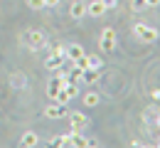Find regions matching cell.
I'll return each instance as SVG.
<instances>
[{"label": "cell", "mask_w": 160, "mask_h": 148, "mask_svg": "<svg viewBox=\"0 0 160 148\" xmlns=\"http://www.w3.org/2000/svg\"><path fill=\"white\" fill-rule=\"evenodd\" d=\"M25 42L30 49H42L44 44H47V35L42 32V30H27L25 32Z\"/></svg>", "instance_id": "3957f363"}, {"label": "cell", "mask_w": 160, "mask_h": 148, "mask_svg": "<svg viewBox=\"0 0 160 148\" xmlns=\"http://www.w3.org/2000/svg\"><path fill=\"white\" fill-rule=\"evenodd\" d=\"M155 146H158V148H160V141H155Z\"/></svg>", "instance_id": "cb8c5ba5"}, {"label": "cell", "mask_w": 160, "mask_h": 148, "mask_svg": "<svg viewBox=\"0 0 160 148\" xmlns=\"http://www.w3.org/2000/svg\"><path fill=\"white\" fill-rule=\"evenodd\" d=\"M99 69H84L81 72V82H86V84H96L99 82Z\"/></svg>", "instance_id": "8fae6325"}, {"label": "cell", "mask_w": 160, "mask_h": 148, "mask_svg": "<svg viewBox=\"0 0 160 148\" xmlns=\"http://www.w3.org/2000/svg\"><path fill=\"white\" fill-rule=\"evenodd\" d=\"M44 116H47V119H62V116H67L64 104H59V101H52L49 106H44Z\"/></svg>", "instance_id": "5b68a950"}, {"label": "cell", "mask_w": 160, "mask_h": 148, "mask_svg": "<svg viewBox=\"0 0 160 148\" xmlns=\"http://www.w3.org/2000/svg\"><path fill=\"white\" fill-rule=\"evenodd\" d=\"M116 42H118V35H116V30L113 27H103L99 35V49L103 54H108V52H113L116 49Z\"/></svg>", "instance_id": "6da1fadb"}, {"label": "cell", "mask_w": 160, "mask_h": 148, "mask_svg": "<svg viewBox=\"0 0 160 148\" xmlns=\"http://www.w3.org/2000/svg\"><path fill=\"white\" fill-rule=\"evenodd\" d=\"M131 8H133L136 13H140V10H145L148 5H145V0H131Z\"/></svg>", "instance_id": "9a60e30c"}, {"label": "cell", "mask_w": 160, "mask_h": 148, "mask_svg": "<svg viewBox=\"0 0 160 148\" xmlns=\"http://www.w3.org/2000/svg\"><path fill=\"white\" fill-rule=\"evenodd\" d=\"M25 84H27V77H25L22 72H12V74H10V86H12V89H22Z\"/></svg>", "instance_id": "30bf717a"}, {"label": "cell", "mask_w": 160, "mask_h": 148, "mask_svg": "<svg viewBox=\"0 0 160 148\" xmlns=\"http://www.w3.org/2000/svg\"><path fill=\"white\" fill-rule=\"evenodd\" d=\"M101 3H103V8H106V10H111V8H116V5H118V0H101Z\"/></svg>", "instance_id": "e0dca14e"}, {"label": "cell", "mask_w": 160, "mask_h": 148, "mask_svg": "<svg viewBox=\"0 0 160 148\" xmlns=\"http://www.w3.org/2000/svg\"><path fill=\"white\" fill-rule=\"evenodd\" d=\"M20 146L22 148H35V146H40V136L35 133V131H25L20 136Z\"/></svg>", "instance_id": "8992f818"}, {"label": "cell", "mask_w": 160, "mask_h": 148, "mask_svg": "<svg viewBox=\"0 0 160 148\" xmlns=\"http://www.w3.org/2000/svg\"><path fill=\"white\" fill-rule=\"evenodd\" d=\"M99 104H101V96H99V91H86V94H84V106L94 109V106H99Z\"/></svg>", "instance_id": "7c38bea8"}, {"label": "cell", "mask_w": 160, "mask_h": 148, "mask_svg": "<svg viewBox=\"0 0 160 148\" xmlns=\"http://www.w3.org/2000/svg\"><path fill=\"white\" fill-rule=\"evenodd\" d=\"M145 5H148V8H158L160 0H145Z\"/></svg>", "instance_id": "ffe728a7"}, {"label": "cell", "mask_w": 160, "mask_h": 148, "mask_svg": "<svg viewBox=\"0 0 160 148\" xmlns=\"http://www.w3.org/2000/svg\"><path fill=\"white\" fill-rule=\"evenodd\" d=\"M158 131H160V111H158Z\"/></svg>", "instance_id": "603a6c76"}, {"label": "cell", "mask_w": 160, "mask_h": 148, "mask_svg": "<svg viewBox=\"0 0 160 148\" xmlns=\"http://www.w3.org/2000/svg\"><path fill=\"white\" fill-rule=\"evenodd\" d=\"M69 124H72V131H84V128L89 126V116L79 114V111H72L69 114Z\"/></svg>", "instance_id": "277c9868"}, {"label": "cell", "mask_w": 160, "mask_h": 148, "mask_svg": "<svg viewBox=\"0 0 160 148\" xmlns=\"http://www.w3.org/2000/svg\"><path fill=\"white\" fill-rule=\"evenodd\" d=\"M131 146H133V148H140V146H143V141H140V138H133V141H131Z\"/></svg>", "instance_id": "44dd1931"}, {"label": "cell", "mask_w": 160, "mask_h": 148, "mask_svg": "<svg viewBox=\"0 0 160 148\" xmlns=\"http://www.w3.org/2000/svg\"><path fill=\"white\" fill-rule=\"evenodd\" d=\"M81 54H86L81 44H69V47H67V59H72V62H74V59H79Z\"/></svg>", "instance_id": "4fadbf2b"}, {"label": "cell", "mask_w": 160, "mask_h": 148, "mask_svg": "<svg viewBox=\"0 0 160 148\" xmlns=\"http://www.w3.org/2000/svg\"><path fill=\"white\" fill-rule=\"evenodd\" d=\"M86 64H89V69H101L103 59H101L99 54H86Z\"/></svg>", "instance_id": "5bb4252c"}, {"label": "cell", "mask_w": 160, "mask_h": 148, "mask_svg": "<svg viewBox=\"0 0 160 148\" xmlns=\"http://www.w3.org/2000/svg\"><path fill=\"white\" fill-rule=\"evenodd\" d=\"M103 13H106V8H103L101 0H91V3L86 5V15H91V18H101Z\"/></svg>", "instance_id": "52a82bcc"}, {"label": "cell", "mask_w": 160, "mask_h": 148, "mask_svg": "<svg viewBox=\"0 0 160 148\" xmlns=\"http://www.w3.org/2000/svg\"><path fill=\"white\" fill-rule=\"evenodd\" d=\"M150 99H153V101H160V89H153V91H150Z\"/></svg>", "instance_id": "d6986e66"}, {"label": "cell", "mask_w": 160, "mask_h": 148, "mask_svg": "<svg viewBox=\"0 0 160 148\" xmlns=\"http://www.w3.org/2000/svg\"><path fill=\"white\" fill-rule=\"evenodd\" d=\"M44 5H49V8H57V5H59V0H44Z\"/></svg>", "instance_id": "7402d4cb"}, {"label": "cell", "mask_w": 160, "mask_h": 148, "mask_svg": "<svg viewBox=\"0 0 160 148\" xmlns=\"http://www.w3.org/2000/svg\"><path fill=\"white\" fill-rule=\"evenodd\" d=\"M69 15H72L74 20H79V18H84V15H86V5H84L81 0H74V3L69 5Z\"/></svg>", "instance_id": "9c48e42d"}, {"label": "cell", "mask_w": 160, "mask_h": 148, "mask_svg": "<svg viewBox=\"0 0 160 148\" xmlns=\"http://www.w3.org/2000/svg\"><path fill=\"white\" fill-rule=\"evenodd\" d=\"M27 5H30L32 10H42V8H47V5H44V0H27Z\"/></svg>", "instance_id": "2e32d148"}, {"label": "cell", "mask_w": 160, "mask_h": 148, "mask_svg": "<svg viewBox=\"0 0 160 148\" xmlns=\"http://www.w3.org/2000/svg\"><path fill=\"white\" fill-rule=\"evenodd\" d=\"M133 35H136V37H138L140 42H158V30H155V27H148V25H143V22H138V25H136V27H133Z\"/></svg>", "instance_id": "7a4b0ae2"}, {"label": "cell", "mask_w": 160, "mask_h": 148, "mask_svg": "<svg viewBox=\"0 0 160 148\" xmlns=\"http://www.w3.org/2000/svg\"><path fill=\"white\" fill-rule=\"evenodd\" d=\"M52 52H54V54H64V57H67V47H62V44H57Z\"/></svg>", "instance_id": "ac0fdd59"}, {"label": "cell", "mask_w": 160, "mask_h": 148, "mask_svg": "<svg viewBox=\"0 0 160 148\" xmlns=\"http://www.w3.org/2000/svg\"><path fill=\"white\" fill-rule=\"evenodd\" d=\"M64 59H67L64 54H54V52H52V54H49V57L44 59V67H47V69H62Z\"/></svg>", "instance_id": "ba28073f"}]
</instances>
